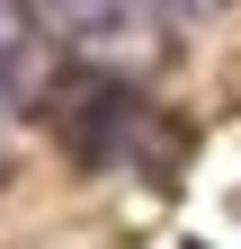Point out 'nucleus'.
Segmentation results:
<instances>
[{
    "instance_id": "nucleus-1",
    "label": "nucleus",
    "mask_w": 241,
    "mask_h": 249,
    "mask_svg": "<svg viewBox=\"0 0 241 249\" xmlns=\"http://www.w3.org/2000/svg\"><path fill=\"white\" fill-rule=\"evenodd\" d=\"M54 45L80 53L89 71H152L170 53V9L161 0H36Z\"/></svg>"
},
{
    "instance_id": "nucleus-2",
    "label": "nucleus",
    "mask_w": 241,
    "mask_h": 249,
    "mask_svg": "<svg viewBox=\"0 0 241 249\" xmlns=\"http://www.w3.org/2000/svg\"><path fill=\"white\" fill-rule=\"evenodd\" d=\"M54 89H63V45L36 0H0V98L18 116H36Z\"/></svg>"
},
{
    "instance_id": "nucleus-3",
    "label": "nucleus",
    "mask_w": 241,
    "mask_h": 249,
    "mask_svg": "<svg viewBox=\"0 0 241 249\" xmlns=\"http://www.w3.org/2000/svg\"><path fill=\"white\" fill-rule=\"evenodd\" d=\"M161 9H170V27H188V18H215L223 0H161Z\"/></svg>"
},
{
    "instance_id": "nucleus-4",
    "label": "nucleus",
    "mask_w": 241,
    "mask_h": 249,
    "mask_svg": "<svg viewBox=\"0 0 241 249\" xmlns=\"http://www.w3.org/2000/svg\"><path fill=\"white\" fill-rule=\"evenodd\" d=\"M9 124H18V107H9V98H0V134H9Z\"/></svg>"
}]
</instances>
